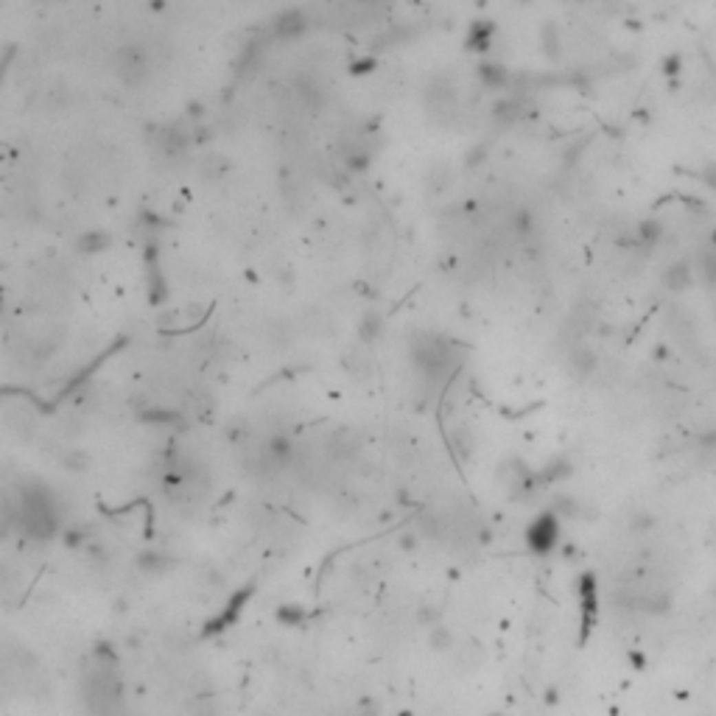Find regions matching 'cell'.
<instances>
[{"label":"cell","mask_w":716,"mask_h":716,"mask_svg":"<svg viewBox=\"0 0 716 716\" xmlns=\"http://www.w3.org/2000/svg\"><path fill=\"white\" fill-rule=\"evenodd\" d=\"M84 699L96 716H115L120 705V686L115 675V663L104 655L84 671Z\"/></svg>","instance_id":"7a4b0ae2"},{"label":"cell","mask_w":716,"mask_h":716,"mask_svg":"<svg viewBox=\"0 0 716 716\" xmlns=\"http://www.w3.org/2000/svg\"><path fill=\"white\" fill-rule=\"evenodd\" d=\"M638 235H641V241H644L647 246H652V243H658V241H660V235H663V227H660L658 221H644V224L638 227Z\"/></svg>","instance_id":"8992f818"},{"label":"cell","mask_w":716,"mask_h":716,"mask_svg":"<svg viewBox=\"0 0 716 716\" xmlns=\"http://www.w3.org/2000/svg\"><path fill=\"white\" fill-rule=\"evenodd\" d=\"M431 647L440 649V652L451 647V633H448V629H442V627H431Z\"/></svg>","instance_id":"52a82bcc"},{"label":"cell","mask_w":716,"mask_h":716,"mask_svg":"<svg viewBox=\"0 0 716 716\" xmlns=\"http://www.w3.org/2000/svg\"><path fill=\"white\" fill-rule=\"evenodd\" d=\"M697 261H699V269H702V277H705V283L708 285H716V252H699L697 255Z\"/></svg>","instance_id":"5b68a950"},{"label":"cell","mask_w":716,"mask_h":716,"mask_svg":"<svg viewBox=\"0 0 716 716\" xmlns=\"http://www.w3.org/2000/svg\"><path fill=\"white\" fill-rule=\"evenodd\" d=\"M702 180H705V185L716 193V162H705V168H702Z\"/></svg>","instance_id":"9c48e42d"},{"label":"cell","mask_w":716,"mask_h":716,"mask_svg":"<svg viewBox=\"0 0 716 716\" xmlns=\"http://www.w3.org/2000/svg\"><path fill=\"white\" fill-rule=\"evenodd\" d=\"M557 537H560V523H557V518H554L552 512L540 515V518L529 526V534H526L532 552H537V554H549L554 545H557Z\"/></svg>","instance_id":"3957f363"},{"label":"cell","mask_w":716,"mask_h":716,"mask_svg":"<svg viewBox=\"0 0 716 716\" xmlns=\"http://www.w3.org/2000/svg\"><path fill=\"white\" fill-rule=\"evenodd\" d=\"M663 73L666 76H680L683 73V56L680 54H671L663 59Z\"/></svg>","instance_id":"ba28073f"},{"label":"cell","mask_w":716,"mask_h":716,"mask_svg":"<svg viewBox=\"0 0 716 716\" xmlns=\"http://www.w3.org/2000/svg\"><path fill=\"white\" fill-rule=\"evenodd\" d=\"M663 285L669 291H686L691 285V266L688 263H675L663 272Z\"/></svg>","instance_id":"277c9868"},{"label":"cell","mask_w":716,"mask_h":716,"mask_svg":"<svg viewBox=\"0 0 716 716\" xmlns=\"http://www.w3.org/2000/svg\"><path fill=\"white\" fill-rule=\"evenodd\" d=\"M17 523L25 537L31 540H48L54 537L59 526V512L56 503L42 484H25L20 492V510H17Z\"/></svg>","instance_id":"6da1fadb"},{"label":"cell","mask_w":716,"mask_h":716,"mask_svg":"<svg viewBox=\"0 0 716 716\" xmlns=\"http://www.w3.org/2000/svg\"><path fill=\"white\" fill-rule=\"evenodd\" d=\"M710 246L716 249V227H713V232H710Z\"/></svg>","instance_id":"30bf717a"}]
</instances>
